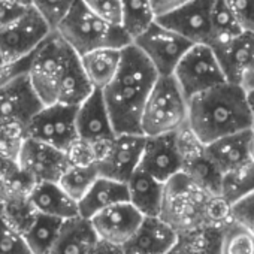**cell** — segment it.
<instances>
[{"instance_id":"34","label":"cell","mask_w":254,"mask_h":254,"mask_svg":"<svg viewBox=\"0 0 254 254\" xmlns=\"http://www.w3.org/2000/svg\"><path fill=\"white\" fill-rule=\"evenodd\" d=\"M79 2L100 20L121 27V0H79Z\"/></svg>"},{"instance_id":"22","label":"cell","mask_w":254,"mask_h":254,"mask_svg":"<svg viewBox=\"0 0 254 254\" xmlns=\"http://www.w3.org/2000/svg\"><path fill=\"white\" fill-rule=\"evenodd\" d=\"M99 239L88 220L75 217L63 223L62 232L47 254H97Z\"/></svg>"},{"instance_id":"15","label":"cell","mask_w":254,"mask_h":254,"mask_svg":"<svg viewBox=\"0 0 254 254\" xmlns=\"http://www.w3.org/2000/svg\"><path fill=\"white\" fill-rule=\"evenodd\" d=\"M214 3L215 0H190L181 8L156 18V21L191 45H208Z\"/></svg>"},{"instance_id":"17","label":"cell","mask_w":254,"mask_h":254,"mask_svg":"<svg viewBox=\"0 0 254 254\" xmlns=\"http://www.w3.org/2000/svg\"><path fill=\"white\" fill-rule=\"evenodd\" d=\"M144 218L130 202H121L97 212L88 221L99 242L121 248L135 235Z\"/></svg>"},{"instance_id":"12","label":"cell","mask_w":254,"mask_h":254,"mask_svg":"<svg viewBox=\"0 0 254 254\" xmlns=\"http://www.w3.org/2000/svg\"><path fill=\"white\" fill-rule=\"evenodd\" d=\"M75 123L78 144L88 148L97 160L100 151L115 138L102 91L93 90V93L76 108Z\"/></svg>"},{"instance_id":"37","label":"cell","mask_w":254,"mask_h":254,"mask_svg":"<svg viewBox=\"0 0 254 254\" xmlns=\"http://www.w3.org/2000/svg\"><path fill=\"white\" fill-rule=\"evenodd\" d=\"M232 220L254 233V193L232 206Z\"/></svg>"},{"instance_id":"39","label":"cell","mask_w":254,"mask_h":254,"mask_svg":"<svg viewBox=\"0 0 254 254\" xmlns=\"http://www.w3.org/2000/svg\"><path fill=\"white\" fill-rule=\"evenodd\" d=\"M241 87L245 91H254V60L251 62L250 67L247 69V72H245V75L242 78Z\"/></svg>"},{"instance_id":"16","label":"cell","mask_w":254,"mask_h":254,"mask_svg":"<svg viewBox=\"0 0 254 254\" xmlns=\"http://www.w3.org/2000/svg\"><path fill=\"white\" fill-rule=\"evenodd\" d=\"M41 108L42 103L29 82L27 72L0 87V126L18 127L23 130Z\"/></svg>"},{"instance_id":"38","label":"cell","mask_w":254,"mask_h":254,"mask_svg":"<svg viewBox=\"0 0 254 254\" xmlns=\"http://www.w3.org/2000/svg\"><path fill=\"white\" fill-rule=\"evenodd\" d=\"M150 2H151L153 11L156 14V18H159L162 15H166V14L181 8L183 5L189 3L190 0H150Z\"/></svg>"},{"instance_id":"9","label":"cell","mask_w":254,"mask_h":254,"mask_svg":"<svg viewBox=\"0 0 254 254\" xmlns=\"http://www.w3.org/2000/svg\"><path fill=\"white\" fill-rule=\"evenodd\" d=\"M53 30L30 6L14 21L0 29V56L5 63H15L29 57Z\"/></svg>"},{"instance_id":"23","label":"cell","mask_w":254,"mask_h":254,"mask_svg":"<svg viewBox=\"0 0 254 254\" xmlns=\"http://www.w3.org/2000/svg\"><path fill=\"white\" fill-rule=\"evenodd\" d=\"M121 202H129L127 186L120 181L99 177L78 202V215L84 220H90L97 212Z\"/></svg>"},{"instance_id":"14","label":"cell","mask_w":254,"mask_h":254,"mask_svg":"<svg viewBox=\"0 0 254 254\" xmlns=\"http://www.w3.org/2000/svg\"><path fill=\"white\" fill-rule=\"evenodd\" d=\"M139 169L162 184H168L180 175L183 172L180 133L145 138Z\"/></svg>"},{"instance_id":"42","label":"cell","mask_w":254,"mask_h":254,"mask_svg":"<svg viewBox=\"0 0 254 254\" xmlns=\"http://www.w3.org/2000/svg\"><path fill=\"white\" fill-rule=\"evenodd\" d=\"M8 194H9V191H8V189H6V186H5L3 183H0V202L5 203Z\"/></svg>"},{"instance_id":"10","label":"cell","mask_w":254,"mask_h":254,"mask_svg":"<svg viewBox=\"0 0 254 254\" xmlns=\"http://www.w3.org/2000/svg\"><path fill=\"white\" fill-rule=\"evenodd\" d=\"M132 45L144 54L159 76H171L178 62L191 47L189 41L157 21L135 38Z\"/></svg>"},{"instance_id":"13","label":"cell","mask_w":254,"mask_h":254,"mask_svg":"<svg viewBox=\"0 0 254 254\" xmlns=\"http://www.w3.org/2000/svg\"><path fill=\"white\" fill-rule=\"evenodd\" d=\"M144 144L142 135H115L97 156L99 175L126 184L139 168Z\"/></svg>"},{"instance_id":"35","label":"cell","mask_w":254,"mask_h":254,"mask_svg":"<svg viewBox=\"0 0 254 254\" xmlns=\"http://www.w3.org/2000/svg\"><path fill=\"white\" fill-rule=\"evenodd\" d=\"M242 32L254 33V0H223Z\"/></svg>"},{"instance_id":"30","label":"cell","mask_w":254,"mask_h":254,"mask_svg":"<svg viewBox=\"0 0 254 254\" xmlns=\"http://www.w3.org/2000/svg\"><path fill=\"white\" fill-rule=\"evenodd\" d=\"M241 33L242 30L236 24L226 3L223 0H215V3L212 6V12H211V35H209L208 47L217 48L232 41Z\"/></svg>"},{"instance_id":"41","label":"cell","mask_w":254,"mask_h":254,"mask_svg":"<svg viewBox=\"0 0 254 254\" xmlns=\"http://www.w3.org/2000/svg\"><path fill=\"white\" fill-rule=\"evenodd\" d=\"M248 157L251 162H254V127L251 129L250 139H248Z\"/></svg>"},{"instance_id":"44","label":"cell","mask_w":254,"mask_h":254,"mask_svg":"<svg viewBox=\"0 0 254 254\" xmlns=\"http://www.w3.org/2000/svg\"><path fill=\"white\" fill-rule=\"evenodd\" d=\"M6 63H5V60H3V57L2 56H0V67H2V66H5Z\"/></svg>"},{"instance_id":"36","label":"cell","mask_w":254,"mask_h":254,"mask_svg":"<svg viewBox=\"0 0 254 254\" xmlns=\"http://www.w3.org/2000/svg\"><path fill=\"white\" fill-rule=\"evenodd\" d=\"M0 183L6 186L8 191L9 189L15 190V187H21L27 191L32 187L30 183L20 172L17 162L3 154H0Z\"/></svg>"},{"instance_id":"43","label":"cell","mask_w":254,"mask_h":254,"mask_svg":"<svg viewBox=\"0 0 254 254\" xmlns=\"http://www.w3.org/2000/svg\"><path fill=\"white\" fill-rule=\"evenodd\" d=\"M247 97H248V103H250V109L254 118V91H247Z\"/></svg>"},{"instance_id":"2","label":"cell","mask_w":254,"mask_h":254,"mask_svg":"<svg viewBox=\"0 0 254 254\" xmlns=\"http://www.w3.org/2000/svg\"><path fill=\"white\" fill-rule=\"evenodd\" d=\"M157 78V72L136 47L130 44L123 50L117 75L102 90L115 135H141V114Z\"/></svg>"},{"instance_id":"24","label":"cell","mask_w":254,"mask_h":254,"mask_svg":"<svg viewBox=\"0 0 254 254\" xmlns=\"http://www.w3.org/2000/svg\"><path fill=\"white\" fill-rule=\"evenodd\" d=\"M250 133L251 129L220 138L208 145H203L206 156L221 174L250 162L248 157Z\"/></svg>"},{"instance_id":"20","label":"cell","mask_w":254,"mask_h":254,"mask_svg":"<svg viewBox=\"0 0 254 254\" xmlns=\"http://www.w3.org/2000/svg\"><path fill=\"white\" fill-rule=\"evenodd\" d=\"M211 50L221 66L226 81L241 85L247 69L254 60V33L242 32L232 41Z\"/></svg>"},{"instance_id":"19","label":"cell","mask_w":254,"mask_h":254,"mask_svg":"<svg viewBox=\"0 0 254 254\" xmlns=\"http://www.w3.org/2000/svg\"><path fill=\"white\" fill-rule=\"evenodd\" d=\"M24 202L33 214L54 217L63 221L79 217L78 203L72 200L57 183L33 184L27 190Z\"/></svg>"},{"instance_id":"25","label":"cell","mask_w":254,"mask_h":254,"mask_svg":"<svg viewBox=\"0 0 254 254\" xmlns=\"http://www.w3.org/2000/svg\"><path fill=\"white\" fill-rule=\"evenodd\" d=\"M123 50L99 48L79 57L82 72L93 90L102 91L117 75Z\"/></svg>"},{"instance_id":"40","label":"cell","mask_w":254,"mask_h":254,"mask_svg":"<svg viewBox=\"0 0 254 254\" xmlns=\"http://www.w3.org/2000/svg\"><path fill=\"white\" fill-rule=\"evenodd\" d=\"M0 2H5V3L14 5L18 8H24V9L32 6V0H0Z\"/></svg>"},{"instance_id":"31","label":"cell","mask_w":254,"mask_h":254,"mask_svg":"<svg viewBox=\"0 0 254 254\" xmlns=\"http://www.w3.org/2000/svg\"><path fill=\"white\" fill-rule=\"evenodd\" d=\"M218 254H254V233L232 220L220 230Z\"/></svg>"},{"instance_id":"5","label":"cell","mask_w":254,"mask_h":254,"mask_svg":"<svg viewBox=\"0 0 254 254\" xmlns=\"http://www.w3.org/2000/svg\"><path fill=\"white\" fill-rule=\"evenodd\" d=\"M187 127V100L172 76H159L153 85L139 120L145 138L180 133Z\"/></svg>"},{"instance_id":"4","label":"cell","mask_w":254,"mask_h":254,"mask_svg":"<svg viewBox=\"0 0 254 254\" xmlns=\"http://www.w3.org/2000/svg\"><path fill=\"white\" fill-rule=\"evenodd\" d=\"M54 32L79 57L99 48L124 50L132 44V39L120 26H112L93 15L79 0H76Z\"/></svg>"},{"instance_id":"45","label":"cell","mask_w":254,"mask_h":254,"mask_svg":"<svg viewBox=\"0 0 254 254\" xmlns=\"http://www.w3.org/2000/svg\"><path fill=\"white\" fill-rule=\"evenodd\" d=\"M253 127H254V126H253Z\"/></svg>"},{"instance_id":"11","label":"cell","mask_w":254,"mask_h":254,"mask_svg":"<svg viewBox=\"0 0 254 254\" xmlns=\"http://www.w3.org/2000/svg\"><path fill=\"white\" fill-rule=\"evenodd\" d=\"M15 162L30 186L57 183L72 163L69 154L29 138H23Z\"/></svg>"},{"instance_id":"29","label":"cell","mask_w":254,"mask_h":254,"mask_svg":"<svg viewBox=\"0 0 254 254\" xmlns=\"http://www.w3.org/2000/svg\"><path fill=\"white\" fill-rule=\"evenodd\" d=\"M156 23L150 0H121V29L132 41Z\"/></svg>"},{"instance_id":"1","label":"cell","mask_w":254,"mask_h":254,"mask_svg":"<svg viewBox=\"0 0 254 254\" xmlns=\"http://www.w3.org/2000/svg\"><path fill=\"white\" fill-rule=\"evenodd\" d=\"M27 78L42 106H79L93 93L79 56L56 32L30 54Z\"/></svg>"},{"instance_id":"26","label":"cell","mask_w":254,"mask_h":254,"mask_svg":"<svg viewBox=\"0 0 254 254\" xmlns=\"http://www.w3.org/2000/svg\"><path fill=\"white\" fill-rule=\"evenodd\" d=\"M63 223V220L54 217L32 214L26 226L20 230L30 254H47L56 244Z\"/></svg>"},{"instance_id":"28","label":"cell","mask_w":254,"mask_h":254,"mask_svg":"<svg viewBox=\"0 0 254 254\" xmlns=\"http://www.w3.org/2000/svg\"><path fill=\"white\" fill-rule=\"evenodd\" d=\"M99 177L100 175H99L96 162L93 163H73L72 162L67 166V169L63 172L57 184L72 200L78 203Z\"/></svg>"},{"instance_id":"18","label":"cell","mask_w":254,"mask_h":254,"mask_svg":"<svg viewBox=\"0 0 254 254\" xmlns=\"http://www.w3.org/2000/svg\"><path fill=\"white\" fill-rule=\"evenodd\" d=\"M180 233L160 217H145L135 235L121 247L123 254H171Z\"/></svg>"},{"instance_id":"7","label":"cell","mask_w":254,"mask_h":254,"mask_svg":"<svg viewBox=\"0 0 254 254\" xmlns=\"http://www.w3.org/2000/svg\"><path fill=\"white\" fill-rule=\"evenodd\" d=\"M76 108L66 105L42 106L23 129V136L70 154L78 145Z\"/></svg>"},{"instance_id":"8","label":"cell","mask_w":254,"mask_h":254,"mask_svg":"<svg viewBox=\"0 0 254 254\" xmlns=\"http://www.w3.org/2000/svg\"><path fill=\"white\" fill-rule=\"evenodd\" d=\"M171 76L186 100L227 82L214 51L208 45H191Z\"/></svg>"},{"instance_id":"3","label":"cell","mask_w":254,"mask_h":254,"mask_svg":"<svg viewBox=\"0 0 254 254\" xmlns=\"http://www.w3.org/2000/svg\"><path fill=\"white\" fill-rule=\"evenodd\" d=\"M247 91L224 82L187 100V129L202 145L253 129Z\"/></svg>"},{"instance_id":"27","label":"cell","mask_w":254,"mask_h":254,"mask_svg":"<svg viewBox=\"0 0 254 254\" xmlns=\"http://www.w3.org/2000/svg\"><path fill=\"white\" fill-rule=\"evenodd\" d=\"M254 193V162H247L221 175L220 196L235 205Z\"/></svg>"},{"instance_id":"33","label":"cell","mask_w":254,"mask_h":254,"mask_svg":"<svg viewBox=\"0 0 254 254\" xmlns=\"http://www.w3.org/2000/svg\"><path fill=\"white\" fill-rule=\"evenodd\" d=\"M76 0H32V8L54 32Z\"/></svg>"},{"instance_id":"32","label":"cell","mask_w":254,"mask_h":254,"mask_svg":"<svg viewBox=\"0 0 254 254\" xmlns=\"http://www.w3.org/2000/svg\"><path fill=\"white\" fill-rule=\"evenodd\" d=\"M0 254H30L21 233L9 220L2 202H0Z\"/></svg>"},{"instance_id":"21","label":"cell","mask_w":254,"mask_h":254,"mask_svg":"<svg viewBox=\"0 0 254 254\" xmlns=\"http://www.w3.org/2000/svg\"><path fill=\"white\" fill-rule=\"evenodd\" d=\"M129 202L144 217H160L165 199V186L139 168L126 183Z\"/></svg>"},{"instance_id":"6","label":"cell","mask_w":254,"mask_h":254,"mask_svg":"<svg viewBox=\"0 0 254 254\" xmlns=\"http://www.w3.org/2000/svg\"><path fill=\"white\" fill-rule=\"evenodd\" d=\"M209 196L181 172L165 186L160 218L177 232L205 227L203 212Z\"/></svg>"}]
</instances>
